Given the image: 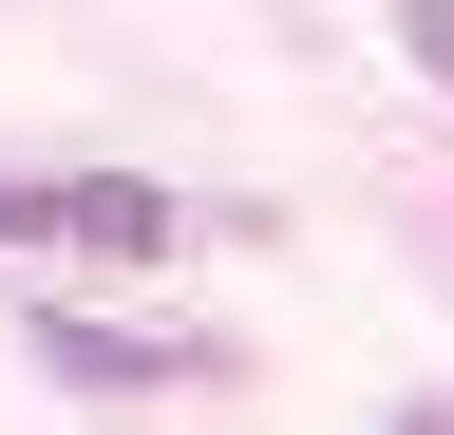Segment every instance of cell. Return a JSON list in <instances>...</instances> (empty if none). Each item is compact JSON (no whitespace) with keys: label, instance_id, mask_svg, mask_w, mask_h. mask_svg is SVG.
Returning a JSON list of instances; mask_svg holds the SVG:
<instances>
[{"label":"cell","instance_id":"4","mask_svg":"<svg viewBox=\"0 0 454 435\" xmlns=\"http://www.w3.org/2000/svg\"><path fill=\"white\" fill-rule=\"evenodd\" d=\"M397 435H454V416H435V398H417V416H397Z\"/></svg>","mask_w":454,"mask_h":435},{"label":"cell","instance_id":"2","mask_svg":"<svg viewBox=\"0 0 454 435\" xmlns=\"http://www.w3.org/2000/svg\"><path fill=\"white\" fill-rule=\"evenodd\" d=\"M38 360L76 378V398H152V378H208V341H170V322H95V303H38Z\"/></svg>","mask_w":454,"mask_h":435},{"label":"cell","instance_id":"1","mask_svg":"<svg viewBox=\"0 0 454 435\" xmlns=\"http://www.w3.org/2000/svg\"><path fill=\"white\" fill-rule=\"evenodd\" d=\"M0 246H76V265H170L190 208L152 171H0Z\"/></svg>","mask_w":454,"mask_h":435},{"label":"cell","instance_id":"3","mask_svg":"<svg viewBox=\"0 0 454 435\" xmlns=\"http://www.w3.org/2000/svg\"><path fill=\"white\" fill-rule=\"evenodd\" d=\"M397 58H417V76L454 95V0H397Z\"/></svg>","mask_w":454,"mask_h":435}]
</instances>
